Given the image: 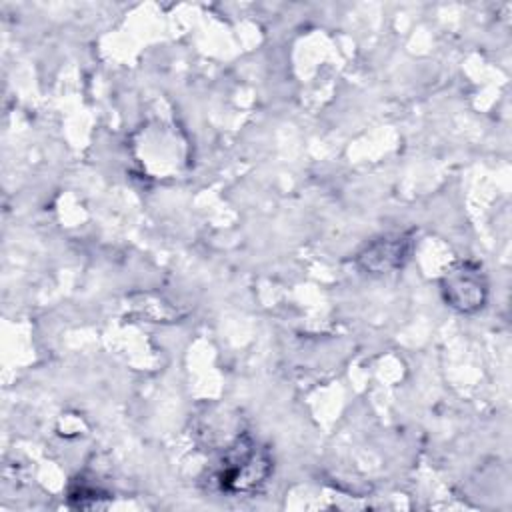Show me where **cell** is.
I'll return each mask as SVG.
<instances>
[{"label": "cell", "mask_w": 512, "mask_h": 512, "mask_svg": "<svg viewBox=\"0 0 512 512\" xmlns=\"http://www.w3.org/2000/svg\"><path fill=\"white\" fill-rule=\"evenodd\" d=\"M442 292L444 300L452 308L460 312H474L482 308L486 300V282L480 268L462 264L444 278Z\"/></svg>", "instance_id": "2"}, {"label": "cell", "mask_w": 512, "mask_h": 512, "mask_svg": "<svg viewBox=\"0 0 512 512\" xmlns=\"http://www.w3.org/2000/svg\"><path fill=\"white\" fill-rule=\"evenodd\" d=\"M270 472L268 456L254 442H238L224 458L218 482L222 490L246 492L254 490Z\"/></svg>", "instance_id": "1"}, {"label": "cell", "mask_w": 512, "mask_h": 512, "mask_svg": "<svg viewBox=\"0 0 512 512\" xmlns=\"http://www.w3.org/2000/svg\"><path fill=\"white\" fill-rule=\"evenodd\" d=\"M410 248H412V240L408 236H404V234L386 236V238H380V240L368 244L358 254V264L372 274L392 272L408 260Z\"/></svg>", "instance_id": "3"}]
</instances>
